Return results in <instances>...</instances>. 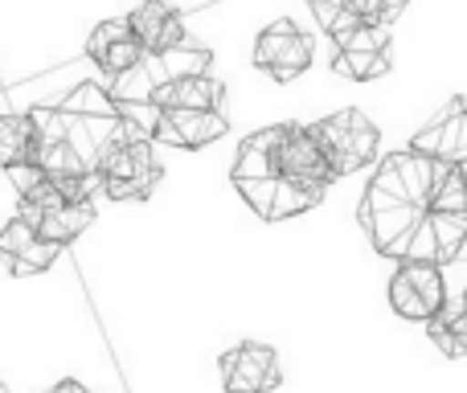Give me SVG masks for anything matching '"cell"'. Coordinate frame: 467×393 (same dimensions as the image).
<instances>
[{
    "mask_svg": "<svg viewBox=\"0 0 467 393\" xmlns=\"http://www.w3.org/2000/svg\"><path fill=\"white\" fill-rule=\"evenodd\" d=\"M357 217L378 254L447 266L467 246V177L406 148L373 169Z\"/></svg>",
    "mask_w": 467,
    "mask_h": 393,
    "instance_id": "6da1fadb",
    "label": "cell"
},
{
    "mask_svg": "<svg viewBox=\"0 0 467 393\" xmlns=\"http://www.w3.org/2000/svg\"><path fill=\"white\" fill-rule=\"evenodd\" d=\"M8 181H13L16 201H21L16 213H21L46 242H54L57 250L70 246L74 238H82V233L95 225V197L66 193V189L54 185L37 164H16V169H8Z\"/></svg>",
    "mask_w": 467,
    "mask_h": 393,
    "instance_id": "7a4b0ae2",
    "label": "cell"
},
{
    "mask_svg": "<svg viewBox=\"0 0 467 393\" xmlns=\"http://www.w3.org/2000/svg\"><path fill=\"white\" fill-rule=\"evenodd\" d=\"M312 136H316L324 160L332 164L337 177L369 169V164L378 160V148H381V131L373 128V119L365 111H357V107L324 115L320 123H312Z\"/></svg>",
    "mask_w": 467,
    "mask_h": 393,
    "instance_id": "3957f363",
    "label": "cell"
},
{
    "mask_svg": "<svg viewBox=\"0 0 467 393\" xmlns=\"http://www.w3.org/2000/svg\"><path fill=\"white\" fill-rule=\"evenodd\" d=\"M164 169L152 152L148 136H131L115 148L99 169V193L111 201H148L161 185Z\"/></svg>",
    "mask_w": 467,
    "mask_h": 393,
    "instance_id": "277c9868",
    "label": "cell"
},
{
    "mask_svg": "<svg viewBox=\"0 0 467 393\" xmlns=\"http://www.w3.org/2000/svg\"><path fill=\"white\" fill-rule=\"evenodd\" d=\"M447 304V279L443 266L435 263H398L394 279H389V307L402 320L431 324Z\"/></svg>",
    "mask_w": 467,
    "mask_h": 393,
    "instance_id": "5b68a950",
    "label": "cell"
},
{
    "mask_svg": "<svg viewBox=\"0 0 467 393\" xmlns=\"http://www.w3.org/2000/svg\"><path fill=\"white\" fill-rule=\"evenodd\" d=\"M254 66L275 82H296L312 66V37L296 21H275L254 37Z\"/></svg>",
    "mask_w": 467,
    "mask_h": 393,
    "instance_id": "8992f818",
    "label": "cell"
},
{
    "mask_svg": "<svg viewBox=\"0 0 467 393\" xmlns=\"http://www.w3.org/2000/svg\"><path fill=\"white\" fill-rule=\"evenodd\" d=\"M414 152L431 156V160H443V164H455V169L467 177V98L455 95L414 131L410 140Z\"/></svg>",
    "mask_w": 467,
    "mask_h": 393,
    "instance_id": "52a82bcc",
    "label": "cell"
},
{
    "mask_svg": "<svg viewBox=\"0 0 467 393\" xmlns=\"http://www.w3.org/2000/svg\"><path fill=\"white\" fill-rule=\"evenodd\" d=\"M222 98H226V87L213 74H185V78L152 82L131 103H119V107L144 103L148 111H222Z\"/></svg>",
    "mask_w": 467,
    "mask_h": 393,
    "instance_id": "ba28073f",
    "label": "cell"
},
{
    "mask_svg": "<svg viewBox=\"0 0 467 393\" xmlns=\"http://www.w3.org/2000/svg\"><path fill=\"white\" fill-rule=\"evenodd\" d=\"M226 131H230L226 111H152L144 119V136L148 140L185 148V152H197V148L218 144Z\"/></svg>",
    "mask_w": 467,
    "mask_h": 393,
    "instance_id": "9c48e42d",
    "label": "cell"
},
{
    "mask_svg": "<svg viewBox=\"0 0 467 393\" xmlns=\"http://www.w3.org/2000/svg\"><path fill=\"white\" fill-rule=\"evenodd\" d=\"M218 369H222L226 393H275L283 381L279 353H275L271 345H258V340L234 345L218 361Z\"/></svg>",
    "mask_w": 467,
    "mask_h": 393,
    "instance_id": "30bf717a",
    "label": "cell"
},
{
    "mask_svg": "<svg viewBox=\"0 0 467 393\" xmlns=\"http://www.w3.org/2000/svg\"><path fill=\"white\" fill-rule=\"evenodd\" d=\"M394 57H389V33L386 25H361L345 41H337V57L332 70L348 82H373L381 74H389Z\"/></svg>",
    "mask_w": 467,
    "mask_h": 393,
    "instance_id": "8fae6325",
    "label": "cell"
},
{
    "mask_svg": "<svg viewBox=\"0 0 467 393\" xmlns=\"http://www.w3.org/2000/svg\"><path fill=\"white\" fill-rule=\"evenodd\" d=\"M128 25H131V33H136L144 57H161V54H169V49H177L189 41L185 16H181L169 0H140V5L128 13Z\"/></svg>",
    "mask_w": 467,
    "mask_h": 393,
    "instance_id": "7c38bea8",
    "label": "cell"
},
{
    "mask_svg": "<svg viewBox=\"0 0 467 393\" xmlns=\"http://www.w3.org/2000/svg\"><path fill=\"white\" fill-rule=\"evenodd\" d=\"M57 254H62V250H57L54 242L41 238L21 213L8 217V225L0 230V263H5L13 274H21V279L49 271V266L57 263Z\"/></svg>",
    "mask_w": 467,
    "mask_h": 393,
    "instance_id": "4fadbf2b",
    "label": "cell"
},
{
    "mask_svg": "<svg viewBox=\"0 0 467 393\" xmlns=\"http://www.w3.org/2000/svg\"><path fill=\"white\" fill-rule=\"evenodd\" d=\"M87 57L111 78H123L131 74L140 62H144V49H140L136 33H131L128 16H115V21H103L90 29L87 37Z\"/></svg>",
    "mask_w": 467,
    "mask_h": 393,
    "instance_id": "5bb4252c",
    "label": "cell"
},
{
    "mask_svg": "<svg viewBox=\"0 0 467 393\" xmlns=\"http://www.w3.org/2000/svg\"><path fill=\"white\" fill-rule=\"evenodd\" d=\"M16 164H37V123L29 111L0 115V169L8 172Z\"/></svg>",
    "mask_w": 467,
    "mask_h": 393,
    "instance_id": "9a60e30c",
    "label": "cell"
},
{
    "mask_svg": "<svg viewBox=\"0 0 467 393\" xmlns=\"http://www.w3.org/2000/svg\"><path fill=\"white\" fill-rule=\"evenodd\" d=\"M431 340L439 345V353L451 357V361H467V291L460 299L447 295L443 312L427 324Z\"/></svg>",
    "mask_w": 467,
    "mask_h": 393,
    "instance_id": "2e32d148",
    "label": "cell"
},
{
    "mask_svg": "<svg viewBox=\"0 0 467 393\" xmlns=\"http://www.w3.org/2000/svg\"><path fill=\"white\" fill-rule=\"evenodd\" d=\"M307 8L316 13V25H320L332 41H345L353 29H361V21L345 8V0H307Z\"/></svg>",
    "mask_w": 467,
    "mask_h": 393,
    "instance_id": "e0dca14e",
    "label": "cell"
},
{
    "mask_svg": "<svg viewBox=\"0 0 467 393\" xmlns=\"http://www.w3.org/2000/svg\"><path fill=\"white\" fill-rule=\"evenodd\" d=\"M345 8L361 25H389L398 13H402V5H398V0H345Z\"/></svg>",
    "mask_w": 467,
    "mask_h": 393,
    "instance_id": "ac0fdd59",
    "label": "cell"
},
{
    "mask_svg": "<svg viewBox=\"0 0 467 393\" xmlns=\"http://www.w3.org/2000/svg\"><path fill=\"white\" fill-rule=\"evenodd\" d=\"M46 393H90L87 386H78V381H57L54 389H46Z\"/></svg>",
    "mask_w": 467,
    "mask_h": 393,
    "instance_id": "d6986e66",
    "label": "cell"
}]
</instances>
